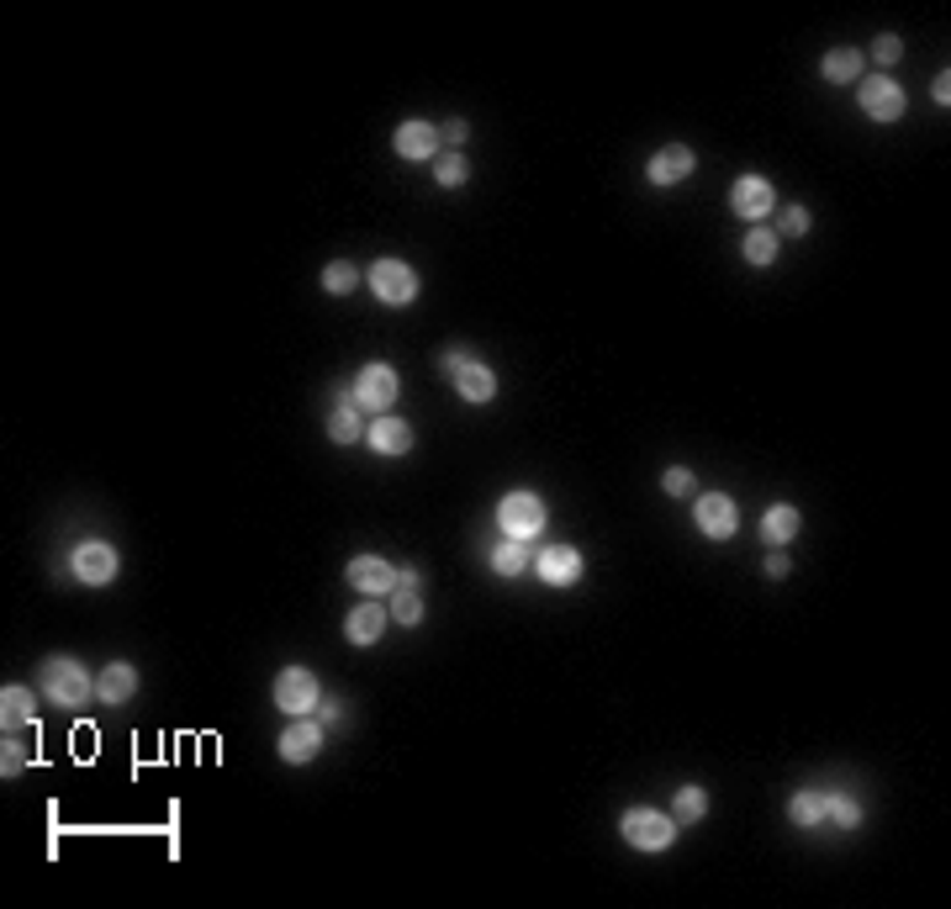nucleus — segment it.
Wrapping results in <instances>:
<instances>
[{"mask_svg":"<svg viewBox=\"0 0 951 909\" xmlns=\"http://www.w3.org/2000/svg\"><path fill=\"white\" fill-rule=\"evenodd\" d=\"M37 682H43V698H54L59 709H85L95 698V677L75 656H48L43 671H37Z\"/></svg>","mask_w":951,"mask_h":909,"instance_id":"nucleus-1","label":"nucleus"},{"mask_svg":"<svg viewBox=\"0 0 951 909\" xmlns=\"http://www.w3.org/2000/svg\"><path fill=\"white\" fill-rule=\"evenodd\" d=\"M619 836H625L634 851H666L672 841H677V819L666 815V809L640 804V809H625V819H619Z\"/></svg>","mask_w":951,"mask_h":909,"instance_id":"nucleus-2","label":"nucleus"},{"mask_svg":"<svg viewBox=\"0 0 951 909\" xmlns=\"http://www.w3.org/2000/svg\"><path fill=\"white\" fill-rule=\"evenodd\" d=\"M397 396H402V376H397L387 360H370L355 376V402L365 407V413H376V418H381V413H391V407H397Z\"/></svg>","mask_w":951,"mask_h":909,"instance_id":"nucleus-3","label":"nucleus"},{"mask_svg":"<svg viewBox=\"0 0 951 909\" xmlns=\"http://www.w3.org/2000/svg\"><path fill=\"white\" fill-rule=\"evenodd\" d=\"M117 545L112 540H80L75 545V555H69V572H75V582L80 587H112L117 582Z\"/></svg>","mask_w":951,"mask_h":909,"instance_id":"nucleus-4","label":"nucleus"},{"mask_svg":"<svg viewBox=\"0 0 951 909\" xmlns=\"http://www.w3.org/2000/svg\"><path fill=\"white\" fill-rule=\"evenodd\" d=\"M545 497H535V492H507L503 503H497V523H503L507 540H535L539 529H545Z\"/></svg>","mask_w":951,"mask_h":909,"instance_id":"nucleus-5","label":"nucleus"},{"mask_svg":"<svg viewBox=\"0 0 951 909\" xmlns=\"http://www.w3.org/2000/svg\"><path fill=\"white\" fill-rule=\"evenodd\" d=\"M318 703H323V688H318V677L307 667H286L275 677V709L280 714L301 720V714H318Z\"/></svg>","mask_w":951,"mask_h":909,"instance_id":"nucleus-6","label":"nucleus"},{"mask_svg":"<svg viewBox=\"0 0 951 909\" xmlns=\"http://www.w3.org/2000/svg\"><path fill=\"white\" fill-rule=\"evenodd\" d=\"M365 280H370L376 302H387V307H408L417 297V271L408 260H376Z\"/></svg>","mask_w":951,"mask_h":909,"instance_id":"nucleus-7","label":"nucleus"},{"mask_svg":"<svg viewBox=\"0 0 951 909\" xmlns=\"http://www.w3.org/2000/svg\"><path fill=\"white\" fill-rule=\"evenodd\" d=\"M692 523H698L703 540H735V529H741V508H735L730 492H703V497L692 503Z\"/></svg>","mask_w":951,"mask_h":909,"instance_id":"nucleus-8","label":"nucleus"},{"mask_svg":"<svg viewBox=\"0 0 951 909\" xmlns=\"http://www.w3.org/2000/svg\"><path fill=\"white\" fill-rule=\"evenodd\" d=\"M857 101H862V112L872 122H898L904 112H909V95H904V85H898V80H889V74H867L862 85H857Z\"/></svg>","mask_w":951,"mask_h":909,"instance_id":"nucleus-9","label":"nucleus"},{"mask_svg":"<svg viewBox=\"0 0 951 909\" xmlns=\"http://www.w3.org/2000/svg\"><path fill=\"white\" fill-rule=\"evenodd\" d=\"M323 720L318 714H301V720H291V725L280 729V740H275V751H280V761L286 767H307V761L323 751Z\"/></svg>","mask_w":951,"mask_h":909,"instance_id":"nucleus-10","label":"nucleus"},{"mask_svg":"<svg viewBox=\"0 0 951 909\" xmlns=\"http://www.w3.org/2000/svg\"><path fill=\"white\" fill-rule=\"evenodd\" d=\"M535 576L545 587H576V582H582V550L561 545V540L535 550Z\"/></svg>","mask_w":951,"mask_h":909,"instance_id":"nucleus-11","label":"nucleus"},{"mask_svg":"<svg viewBox=\"0 0 951 909\" xmlns=\"http://www.w3.org/2000/svg\"><path fill=\"white\" fill-rule=\"evenodd\" d=\"M777 207V191L767 175H741V181L730 185V212L745 217V222H761V217H772Z\"/></svg>","mask_w":951,"mask_h":909,"instance_id":"nucleus-12","label":"nucleus"},{"mask_svg":"<svg viewBox=\"0 0 951 909\" xmlns=\"http://www.w3.org/2000/svg\"><path fill=\"white\" fill-rule=\"evenodd\" d=\"M344 582H350L355 592H365V598H387L391 587H397V572H391L387 555H350Z\"/></svg>","mask_w":951,"mask_h":909,"instance_id":"nucleus-13","label":"nucleus"},{"mask_svg":"<svg viewBox=\"0 0 951 909\" xmlns=\"http://www.w3.org/2000/svg\"><path fill=\"white\" fill-rule=\"evenodd\" d=\"M391 143H397V159H413V164H434V159H439V127H434V122H402V127H397V138H391Z\"/></svg>","mask_w":951,"mask_h":909,"instance_id":"nucleus-14","label":"nucleus"},{"mask_svg":"<svg viewBox=\"0 0 951 909\" xmlns=\"http://www.w3.org/2000/svg\"><path fill=\"white\" fill-rule=\"evenodd\" d=\"M365 445H370L376 454H387V460H402V454L413 450V424L397 418V413H381L376 424L365 428Z\"/></svg>","mask_w":951,"mask_h":909,"instance_id":"nucleus-15","label":"nucleus"},{"mask_svg":"<svg viewBox=\"0 0 951 909\" xmlns=\"http://www.w3.org/2000/svg\"><path fill=\"white\" fill-rule=\"evenodd\" d=\"M387 630H391V608L381 603V598H365V603L344 619V640H350V645H376Z\"/></svg>","mask_w":951,"mask_h":909,"instance_id":"nucleus-16","label":"nucleus"},{"mask_svg":"<svg viewBox=\"0 0 951 909\" xmlns=\"http://www.w3.org/2000/svg\"><path fill=\"white\" fill-rule=\"evenodd\" d=\"M692 170H698V153L687 149V143H666V149L645 164V181L651 185H677V181H687Z\"/></svg>","mask_w":951,"mask_h":909,"instance_id":"nucleus-17","label":"nucleus"},{"mask_svg":"<svg viewBox=\"0 0 951 909\" xmlns=\"http://www.w3.org/2000/svg\"><path fill=\"white\" fill-rule=\"evenodd\" d=\"M133 693H138V667H133V661H106L101 677H95V698L117 709V703H127Z\"/></svg>","mask_w":951,"mask_h":909,"instance_id":"nucleus-18","label":"nucleus"},{"mask_svg":"<svg viewBox=\"0 0 951 909\" xmlns=\"http://www.w3.org/2000/svg\"><path fill=\"white\" fill-rule=\"evenodd\" d=\"M449 381H455V392L466 396V402H476V407L497 396V370H492V365H481V360H466L455 376H449Z\"/></svg>","mask_w":951,"mask_h":909,"instance_id":"nucleus-19","label":"nucleus"},{"mask_svg":"<svg viewBox=\"0 0 951 909\" xmlns=\"http://www.w3.org/2000/svg\"><path fill=\"white\" fill-rule=\"evenodd\" d=\"M486 566L513 582V576H524L529 566H535V545H529V540H507V534H503V540L492 545V555H486Z\"/></svg>","mask_w":951,"mask_h":909,"instance_id":"nucleus-20","label":"nucleus"},{"mask_svg":"<svg viewBox=\"0 0 951 909\" xmlns=\"http://www.w3.org/2000/svg\"><path fill=\"white\" fill-rule=\"evenodd\" d=\"M799 529H803V514L793 503H772V508L761 514V540L772 550H782L788 540H799Z\"/></svg>","mask_w":951,"mask_h":909,"instance_id":"nucleus-21","label":"nucleus"},{"mask_svg":"<svg viewBox=\"0 0 951 909\" xmlns=\"http://www.w3.org/2000/svg\"><path fill=\"white\" fill-rule=\"evenodd\" d=\"M365 407L355 402V392L339 396V407H333V418H328V439L333 445H359L365 439V418H359Z\"/></svg>","mask_w":951,"mask_h":909,"instance_id":"nucleus-22","label":"nucleus"},{"mask_svg":"<svg viewBox=\"0 0 951 909\" xmlns=\"http://www.w3.org/2000/svg\"><path fill=\"white\" fill-rule=\"evenodd\" d=\"M32 720H37V693L11 682V688L0 693V725H5V729H27Z\"/></svg>","mask_w":951,"mask_h":909,"instance_id":"nucleus-23","label":"nucleus"},{"mask_svg":"<svg viewBox=\"0 0 951 909\" xmlns=\"http://www.w3.org/2000/svg\"><path fill=\"white\" fill-rule=\"evenodd\" d=\"M862 69H867V54H857V48H830L825 64H820V74H825L830 85H851Z\"/></svg>","mask_w":951,"mask_h":909,"instance_id":"nucleus-24","label":"nucleus"},{"mask_svg":"<svg viewBox=\"0 0 951 909\" xmlns=\"http://www.w3.org/2000/svg\"><path fill=\"white\" fill-rule=\"evenodd\" d=\"M788 819L803 825V830L825 825V789H799L793 793V798H788Z\"/></svg>","mask_w":951,"mask_h":909,"instance_id":"nucleus-25","label":"nucleus"},{"mask_svg":"<svg viewBox=\"0 0 951 909\" xmlns=\"http://www.w3.org/2000/svg\"><path fill=\"white\" fill-rule=\"evenodd\" d=\"M703 815H709V793L698 789V783L677 789V798H672V819H677V825H698Z\"/></svg>","mask_w":951,"mask_h":909,"instance_id":"nucleus-26","label":"nucleus"},{"mask_svg":"<svg viewBox=\"0 0 951 909\" xmlns=\"http://www.w3.org/2000/svg\"><path fill=\"white\" fill-rule=\"evenodd\" d=\"M391 624H402V630L423 624V598H417V587H391Z\"/></svg>","mask_w":951,"mask_h":909,"instance_id":"nucleus-27","label":"nucleus"},{"mask_svg":"<svg viewBox=\"0 0 951 909\" xmlns=\"http://www.w3.org/2000/svg\"><path fill=\"white\" fill-rule=\"evenodd\" d=\"M777 249H782V243H777L772 228H751V233L741 239V254L751 260V265H772V260H777Z\"/></svg>","mask_w":951,"mask_h":909,"instance_id":"nucleus-28","label":"nucleus"},{"mask_svg":"<svg viewBox=\"0 0 951 909\" xmlns=\"http://www.w3.org/2000/svg\"><path fill=\"white\" fill-rule=\"evenodd\" d=\"M434 181L445 185V191L466 185L471 181V159H466V153H439V159H434Z\"/></svg>","mask_w":951,"mask_h":909,"instance_id":"nucleus-29","label":"nucleus"},{"mask_svg":"<svg viewBox=\"0 0 951 909\" xmlns=\"http://www.w3.org/2000/svg\"><path fill=\"white\" fill-rule=\"evenodd\" d=\"M825 819H830V825H840V830H857V825H862V804H851L846 793L825 789Z\"/></svg>","mask_w":951,"mask_h":909,"instance_id":"nucleus-30","label":"nucleus"},{"mask_svg":"<svg viewBox=\"0 0 951 909\" xmlns=\"http://www.w3.org/2000/svg\"><path fill=\"white\" fill-rule=\"evenodd\" d=\"M355 286H359V271L350 265V260H333V265L323 271V291H328V297H350Z\"/></svg>","mask_w":951,"mask_h":909,"instance_id":"nucleus-31","label":"nucleus"},{"mask_svg":"<svg viewBox=\"0 0 951 909\" xmlns=\"http://www.w3.org/2000/svg\"><path fill=\"white\" fill-rule=\"evenodd\" d=\"M27 761H32L27 746H22V740H11V729H5V757H0V772H5V778H16Z\"/></svg>","mask_w":951,"mask_h":909,"instance_id":"nucleus-32","label":"nucleus"},{"mask_svg":"<svg viewBox=\"0 0 951 909\" xmlns=\"http://www.w3.org/2000/svg\"><path fill=\"white\" fill-rule=\"evenodd\" d=\"M661 486H666V497H687L698 482H692V471H687V465H672V471L661 476Z\"/></svg>","mask_w":951,"mask_h":909,"instance_id":"nucleus-33","label":"nucleus"},{"mask_svg":"<svg viewBox=\"0 0 951 909\" xmlns=\"http://www.w3.org/2000/svg\"><path fill=\"white\" fill-rule=\"evenodd\" d=\"M777 228H782L788 239H803V233H809V212H803V207H782Z\"/></svg>","mask_w":951,"mask_h":909,"instance_id":"nucleus-34","label":"nucleus"},{"mask_svg":"<svg viewBox=\"0 0 951 909\" xmlns=\"http://www.w3.org/2000/svg\"><path fill=\"white\" fill-rule=\"evenodd\" d=\"M898 54H904V43H898L893 32H883V37L872 43V59H878V64H898Z\"/></svg>","mask_w":951,"mask_h":909,"instance_id":"nucleus-35","label":"nucleus"},{"mask_svg":"<svg viewBox=\"0 0 951 909\" xmlns=\"http://www.w3.org/2000/svg\"><path fill=\"white\" fill-rule=\"evenodd\" d=\"M793 572V561H788V550H767V582H782V576Z\"/></svg>","mask_w":951,"mask_h":909,"instance_id":"nucleus-36","label":"nucleus"},{"mask_svg":"<svg viewBox=\"0 0 951 909\" xmlns=\"http://www.w3.org/2000/svg\"><path fill=\"white\" fill-rule=\"evenodd\" d=\"M344 714H350V703H344V698H323V703H318V720H323V725H339Z\"/></svg>","mask_w":951,"mask_h":909,"instance_id":"nucleus-37","label":"nucleus"},{"mask_svg":"<svg viewBox=\"0 0 951 909\" xmlns=\"http://www.w3.org/2000/svg\"><path fill=\"white\" fill-rule=\"evenodd\" d=\"M471 360V355H466V349H460V344H449L445 355H439V370H445V376H455V370H460V365Z\"/></svg>","mask_w":951,"mask_h":909,"instance_id":"nucleus-38","label":"nucleus"},{"mask_svg":"<svg viewBox=\"0 0 951 909\" xmlns=\"http://www.w3.org/2000/svg\"><path fill=\"white\" fill-rule=\"evenodd\" d=\"M466 138H471V127H466V122L455 117V122H445V127H439V143H466Z\"/></svg>","mask_w":951,"mask_h":909,"instance_id":"nucleus-39","label":"nucleus"},{"mask_svg":"<svg viewBox=\"0 0 951 909\" xmlns=\"http://www.w3.org/2000/svg\"><path fill=\"white\" fill-rule=\"evenodd\" d=\"M930 95H936V106H947V101H951V74H947V69L930 80Z\"/></svg>","mask_w":951,"mask_h":909,"instance_id":"nucleus-40","label":"nucleus"},{"mask_svg":"<svg viewBox=\"0 0 951 909\" xmlns=\"http://www.w3.org/2000/svg\"><path fill=\"white\" fill-rule=\"evenodd\" d=\"M417 582H423V572H417V566H402V572H397V587H417Z\"/></svg>","mask_w":951,"mask_h":909,"instance_id":"nucleus-41","label":"nucleus"}]
</instances>
